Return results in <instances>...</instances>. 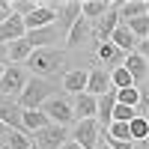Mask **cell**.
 Masks as SVG:
<instances>
[{"instance_id":"obj_1","label":"cell","mask_w":149,"mask_h":149,"mask_svg":"<svg viewBox=\"0 0 149 149\" xmlns=\"http://www.w3.org/2000/svg\"><path fill=\"white\" fill-rule=\"evenodd\" d=\"M60 93V86L51 81V78H27V84H24V90H21V95L15 98L18 102V107L21 110H39L42 107V102H48L51 95H57Z\"/></svg>"},{"instance_id":"obj_2","label":"cell","mask_w":149,"mask_h":149,"mask_svg":"<svg viewBox=\"0 0 149 149\" xmlns=\"http://www.w3.org/2000/svg\"><path fill=\"white\" fill-rule=\"evenodd\" d=\"M24 66L33 72V78H51V74H57L66 66V51H60V48H39V51H33L24 60Z\"/></svg>"},{"instance_id":"obj_3","label":"cell","mask_w":149,"mask_h":149,"mask_svg":"<svg viewBox=\"0 0 149 149\" xmlns=\"http://www.w3.org/2000/svg\"><path fill=\"white\" fill-rule=\"evenodd\" d=\"M39 110L48 116V122H51V125H63V128H69V122H74V116H72V95H66V93L51 95L48 102H42Z\"/></svg>"},{"instance_id":"obj_4","label":"cell","mask_w":149,"mask_h":149,"mask_svg":"<svg viewBox=\"0 0 149 149\" xmlns=\"http://www.w3.org/2000/svg\"><path fill=\"white\" fill-rule=\"evenodd\" d=\"M102 128H98L95 119H78L74 122V128L69 131V140L78 143L81 149H98V143H102Z\"/></svg>"},{"instance_id":"obj_5","label":"cell","mask_w":149,"mask_h":149,"mask_svg":"<svg viewBox=\"0 0 149 149\" xmlns=\"http://www.w3.org/2000/svg\"><path fill=\"white\" fill-rule=\"evenodd\" d=\"M27 140H30V149H60V146L69 140V128H63V125H48V128L36 131V134H27Z\"/></svg>"},{"instance_id":"obj_6","label":"cell","mask_w":149,"mask_h":149,"mask_svg":"<svg viewBox=\"0 0 149 149\" xmlns=\"http://www.w3.org/2000/svg\"><path fill=\"white\" fill-rule=\"evenodd\" d=\"M57 6L54 0H39V6H36L30 15H24V30H39V27H51V24H57Z\"/></svg>"},{"instance_id":"obj_7","label":"cell","mask_w":149,"mask_h":149,"mask_svg":"<svg viewBox=\"0 0 149 149\" xmlns=\"http://www.w3.org/2000/svg\"><path fill=\"white\" fill-rule=\"evenodd\" d=\"M27 69L24 66H6L3 74H0V95H9V98H18L21 90H24V84H27Z\"/></svg>"},{"instance_id":"obj_8","label":"cell","mask_w":149,"mask_h":149,"mask_svg":"<svg viewBox=\"0 0 149 149\" xmlns=\"http://www.w3.org/2000/svg\"><path fill=\"white\" fill-rule=\"evenodd\" d=\"M122 69L128 72L131 84L137 86V90H146V74H149V57L143 54H125V60H122Z\"/></svg>"},{"instance_id":"obj_9","label":"cell","mask_w":149,"mask_h":149,"mask_svg":"<svg viewBox=\"0 0 149 149\" xmlns=\"http://www.w3.org/2000/svg\"><path fill=\"white\" fill-rule=\"evenodd\" d=\"M60 39H63V33L57 30V24H51V27H39V30H27V33H24V42H27L33 51H39V48H57Z\"/></svg>"},{"instance_id":"obj_10","label":"cell","mask_w":149,"mask_h":149,"mask_svg":"<svg viewBox=\"0 0 149 149\" xmlns=\"http://www.w3.org/2000/svg\"><path fill=\"white\" fill-rule=\"evenodd\" d=\"M107 90H113V86H110V72L102 69V66H93L90 72H86V86H84V93L93 95V98H98V95H104Z\"/></svg>"},{"instance_id":"obj_11","label":"cell","mask_w":149,"mask_h":149,"mask_svg":"<svg viewBox=\"0 0 149 149\" xmlns=\"http://www.w3.org/2000/svg\"><path fill=\"white\" fill-rule=\"evenodd\" d=\"M116 3H119V0H113V6H110V12H107V15H102L98 21H93V39H95V42H107V39H110V33L119 27Z\"/></svg>"},{"instance_id":"obj_12","label":"cell","mask_w":149,"mask_h":149,"mask_svg":"<svg viewBox=\"0 0 149 149\" xmlns=\"http://www.w3.org/2000/svg\"><path fill=\"white\" fill-rule=\"evenodd\" d=\"M0 122H3L9 131H24L21 128V107H18L15 98L0 95Z\"/></svg>"},{"instance_id":"obj_13","label":"cell","mask_w":149,"mask_h":149,"mask_svg":"<svg viewBox=\"0 0 149 149\" xmlns=\"http://www.w3.org/2000/svg\"><path fill=\"white\" fill-rule=\"evenodd\" d=\"M78 18H81V3H78V0H66V3L57 6V30L63 33V36L69 33V27Z\"/></svg>"},{"instance_id":"obj_14","label":"cell","mask_w":149,"mask_h":149,"mask_svg":"<svg viewBox=\"0 0 149 149\" xmlns=\"http://www.w3.org/2000/svg\"><path fill=\"white\" fill-rule=\"evenodd\" d=\"M63 39L69 42V48H81V45H86V42H93V24L84 21V18H78V21L69 27V33L63 36Z\"/></svg>"},{"instance_id":"obj_15","label":"cell","mask_w":149,"mask_h":149,"mask_svg":"<svg viewBox=\"0 0 149 149\" xmlns=\"http://www.w3.org/2000/svg\"><path fill=\"white\" fill-rule=\"evenodd\" d=\"M95 57L102 60V69H116V66H122V60H125V54L119 51V48H113L110 42H95Z\"/></svg>"},{"instance_id":"obj_16","label":"cell","mask_w":149,"mask_h":149,"mask_svg":"<svg viewBox=\"0 0 149 149\" xmlns=\"http://www.w3.org/2000/svg\"><path fill=\"white\" fill-rule=\"evenodd\" d=\"M72 116H74V122L78 119H95V98L86 95V93L72 95Z\"/></svg>"},{"instance_id":"obj_17","label":"cell","mask_w":149,"mask_h":149,"mask_svg":"<svg viewBox=\"0 0 149 149\" xmlns=\"http://www.w3.org/2000/svg\"><path fill=\"white\" fill-rule=\"evenodd\" d=\"M24 21L18 18V15H9L3 24H0V45H9V42H18V39H24Z\"/></svg>"},{"instance_id":"obj_18","label":"cell","mask_w":149,"mask_h":149,"mask_svg":"<svg viewBox=\"0 0 149 149\" xmlns=\"http://www.w3.org/2000/svg\"><path fill=\"white\" fill-rule=\"evenodd\" d=\"M116 15H119V24H125L131 18L149 15V3L146 0H125V3H116Z\"/></svg>"},{"instance_id":"obj_19","label":"cell","mask_w":149,"mask_h":149,"mask_svg":"<svg viewBox=\"0 0 149 149\" xmlns=\"http://www.w3.org/2000/svg\"><path fill=\"white\" fill-rule=\"evenodd\" d=\"M86 86V69H69L63 74V93L66 95H78Z\"/></svg>"},{"instance_id":"obj_20","label":"cell","mask_w":149,"mask_h":149,"mask_svg":"<svg viewBox=\"0 0 149 149\" xmlns=\"http://www.w3.org/2000/svg\"><path fill=\"white\" fill-rule=\"evenodd\" d=\"M48 125H51V122H48V116L42 113V110H21V128H24V134H36V131H42Z\"/></svg>"},{"instance_id":"obj_21","label":"cell","mask_w":149,"mask_h":149,"mask_svg":"<svg viewBox=\"0 0 149 149\" xmlns=\"http://www.w3.org/2000/svg\"><path fill=\"white\" fill-rule=\"evenodd\" d=\"M107 42L113 45V48H119L122 54H134V48H137V39H134V36L128 33V27H125V24H119V27L110 33V39H107Z\"/></svg>"},{"instance_id":"obj_22","label":"cell","mask_w":149,"mask_h":149,"mask_svg":"<svg viewBox=\"0 0 149 149\" xmlns=\"http://www.w3.org/2000/svg\"><path fill=\"white\" fill-rule=\"evenodd\" d=\"M110 6H113V3H107V0H84V3H81V18L93 24V21H98L102 15H107Z\"/></svg>"},{"instance_id":"obj_23","label":"cell","mask_w":149,"mask_h":149,"mask_svg":"<svg viewBox=\"0 0 149 149\" xmlns=\"http://www.w3.org/2000/svg\"><path fill=\"white\" fill-rule=\"evenodd\" d=\"M30 54H33V48L24 42V39L9 42V45H6V57H9V63H12V66H24V60H27Z\"/></svg>"},{"instance_id":"obj_24","label":"cell","mask_w":149,"mask_h":149,"mask_svg":"<svg viewBox=\"0 0 149 149\" xmlns=\"http://www.w3.org/2000/svg\"><path fill=\"white\" fill-rule=\"evenodd\" d=\"M146 137H149V119L134 116V119L128 122V140L137 143V140H146Z\"/></svg>"},{"instance_id":"obj_25","label":"cell","mask_w":149,"mask_h":149,"mask_svg":"<svg viewBox=\"0 0 149 149\" xmlns=\"http://www.w3.org/2000/svg\"><path fill=\"white\" fill-rule=\"evenodd\" d=\"M0 146L3 149H30V140H27L24 131H6L0 137Z\"/></svg>"},{"instance_id":"obj_26","label":"cell","mask_w":149,"mask_h":149,"mask_svg":"<svg viewBox=\"0 0 149 149\" xmlns=\"http://www.w3.org/2000/svg\"><path fill=\"white\" fill-rule=\"evenodd\" d=\"M110 86H113V90H125V86H134V84L128 78V72L122 66H116V69H110Z\"/></svg>"},{"instance_id":"obj_27","label":"cell","mask_w":149,"mask_h":149,"mask_svg":"<svg viewBox=\"0 0 149 149\" xmlns=\"http://www.w3.org/2000/svg\"><path fill=\"white\" fill-rule=\"evenodd\" d=\"M134 116H137V113H134V107H125V104H113L110 122H125V125H128V122H131Z\"/></svg>"},{"instance_id":"obj_28","label":"cell","mask_w":149,"mask_h":149,"mask_svg":"<svg viewBox=\"0 0 149 149\" xmlns=\"http://www.w3.org/2000/svg\"><path fill=\"white\" fill-rule=\"evenodd\" d=\"M102 140H104L110 149H131V146H134L131 140H110V137H102Z\"/></svg>"},{"instance_id":"obj_29","label":"cell","mask_w":149,"mask_h":149,"mask_svg":"<svg viewBox=\"0 0 149 149\" xmlns=\"http://www.w3.org/2000/svg\"><path fill=\"white\" fill-rule=\"evenodd\" d=\"M0 66H9V57H6V45H0Z\"/></svg>"},{"instance_id":"obj_30","label":"cell","mask_w":149,"mask_h":149,"mask_svg":"<svg viewBox=\"0 0 149 149\" xmlns=\"http://www.w3.org/2000/svg\"><path fill=\"white\" fill-rule=\"evenodd\" d=\"M60 149H81V146H78V143H72V140H66V143L60 146Z\"/></svg>"},{"instance_id":"obj_31","label":"cell","mask_w":149,"mask_h":149,"mask_svg":"<svg viewBox=\"0 0 149 149\" xmlns=\"http://www.w3.org/2000/svg\"><path fill=\"white\" fill-rule=\"evenodd\" d=\"M131 149H146V140H137V143H134Z\"/></svg>"},{"instance_id":"obj_32","label":"cell","mask_w":149,"mask_h":149,"mask_svg":"<svg viewBox=\"0 0 149 149\" xmlns=\"http://www.w3.org/2000/svg\"><path fill=\"white\" fill-rule=\"evenodd\" d=\"M6 131H9V128H6V125H3V122H0V137H3V134H6Z\"/></svg>"},{"instance_id":"obj_33","label":"cell","mask_w":149,"mask_h":149,"mask_svg":"<svg viewBox=\"0 0 149 149\" xmlns=\"http://www.w3.org/2000/svg\"><path fill=\"white\" fill-rule=\"evenodd\" d=\"M6 18H9V15H6V12H3V9H0V24H3V21H6Z\"/></svg>"},{"instance_id":"obj_34","label":"cell","mask_w":149,"mask_h":149,"mask_svg":"<svg viewBox=\"0 0 149 149\" xmlns=\"http://www.w3.org/2000/svg\"><path fill=\"white\" fill-rule=\"evenodd\" d=\"M98 149H110V146H107V143H104V140H102V143H98Z\"/></svg>"},{"instance_id":"obj_35","label":"cell","mask_w":149,"mask_h":149,"mask_svg":"<svg viewBox=\"0 0 149 149\" xmlns=\"http://www.w3.org/2000/svg\"><path fill=\"white\" fill-rule=\"evenodd\" d=\"M0 149H3V146H0Z\"/></svg>"}]
</instances>
